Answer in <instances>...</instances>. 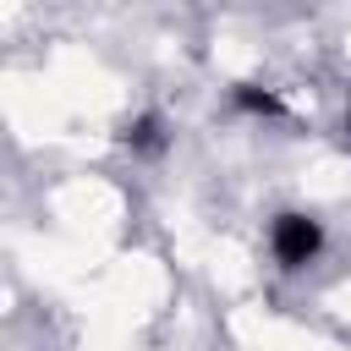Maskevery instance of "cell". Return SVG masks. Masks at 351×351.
<instances>
[{
    "mask_svg": "<svg viewBox=\"0 0 351 351\" xmlns=\"http://www.w3.org/2000/svg\"><path fill=\"white\" fill-rule=\"evenodd\" d=\"M121 137H126L132 154H165V121H159V115H137Z\"/></svg>",
    "mask_w": 351,
    "mask_h": 351,
    "instance_id": "obj_2",
    "label": "cell"
},
{
    "mask_svg": "<svg viewBox=\"0 0 351 351\" xmlns=\"http://www.w3.org/2000/svg\"><path fill=\"white\" fill-rule=\"evenodd\" d=\"M236 104H241V110H252V115H285V104H280L269 88H252V82H241V88H236Z\"/></svg>",
    "mask_w": 351,
    "mask_h": 351,
    "instance_id": "obj_3",
    "label": "cell"
},
{
    "mask_svg": "<svg viewBox=\"0 0 351 351\" xmlns=\"http://www.w3.org/2000/svg\"><path fill=\"white\" fill-rule=\"evenodd\" d=\"M269 247H274V258H280L285 269H302V263L318 258L324 230H318V219H307V214H280L274 230H269Z\"/></svg>",
    "mask_w": 351,
    "mask_h": 351,
    "instance_id": "obj_1",
    "label": "cell"
}]
</instances>
